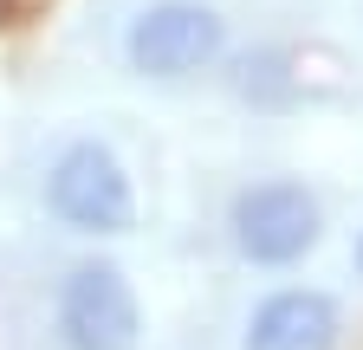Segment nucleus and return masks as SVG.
<instances>
[{
  "label": "nucleus",
  "instance_id": "6",
  "mask_svg": "<svg viewBox=\"0 0 363 350\" xmlns=\"http://www.w3.org/2000/svg\"><path fill=\"white\" fill-rule=\"evenodd\" d=\"M357 273H363V234H357Z\"/></svg>",
  "mask_w": 363,
  "mask_h": 350
},
{
  "label": "nucleus",
  "instance_id": "1",
  "mask_svg": "<svg viewBox=\"0 0 363 350\" xmlns=\"http://www.w3.org/2000/svg\"><path fill=\"white\" fill-rule=\"evenodd\" d=\"M45 201L65 227L78 234H123L136 221V195H130V175L117 169L111 149L98 143H72L52 162V182H45Z\"/></svg>",
  "mask_w": 363,
  "mask_h": 350
},
{
  "label": "nucleus",
  "instance_id": "5",
  "mask_svg": "<svg viewBox=\"0 0 363 350\" xmlns=\"http://www.w3.org/2000/svg\"><path fill=\"white\" fill-rule=\"evenodd\" d=\"M331 344H337V305L325 292H279L247 324V350H331Z\"/></svg>",
  "mask_w": 363,
  "mask_h": 350
},
{
  "label": "nucleus",
  "instance_id": "2",
  "mask_svg": "<svg viewBox=\"0 0 363 350\" xmlns=\"http://www.w3.org/2000/svg\"><path fill=\"white\" fill-rule=\"evenodd\" d=\"M227 46V26L201 0H162V7L136 13L130 26V65L143 78H189L201 65H214Z\"/></svg>",
  "mask_w": 363,
  "mask_h": 350
},
{
  "label": "nucleus",
  "instance_id": "4",
  "mask_svg": "<svg viewBox=\"0 0 363 350\" xmlns=\"http://www.w3.org/2000/svg\"><path fill=\"white\" fill-rule=\"evenodd\" d=\"M59 337L65 350H136L143 318L130 279L117 266H78L59 292Z\"/></svg>",
  "mask_w": 363,
  "mask_h": 350
},
{
  "label": "nucleus",
  "instance_id": "3",
  "mask_svg": "<svg viewBox=\"0 0 363 350\" xmlns=\"http://www.w3.org/2000/svg\"><path fill=\"white\" fill-rule=\"evenodd\" d=\"M234 247L253 266H292L318 247V201L298 182H259L234 201Z\"/></svg>",
  "mask_w": 363,
  "mask_h": 350
}]
</instances>
